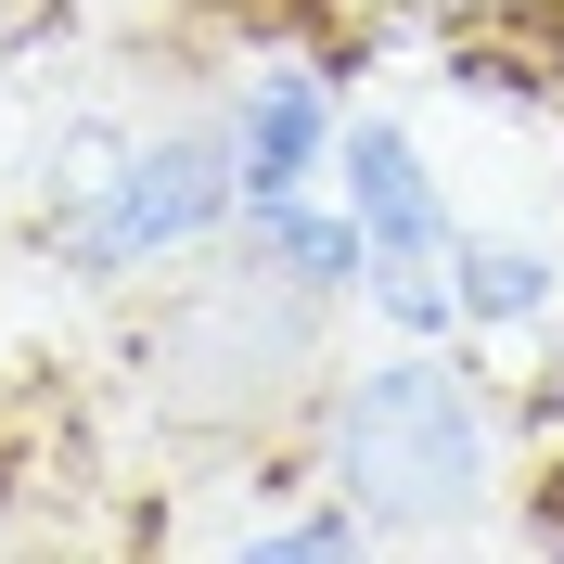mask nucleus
I'll list each match as a JSON object with an SVG mask.
<instances>
[{
	"instance_id": "obj_7",
	"label": "nucleus",
	"mask_w": 564,
	"mask_h": 564,
	"mask_svg": "<svg viewBox=\"0 0 564 564\" xmlns=\"http://www.w3.org/2000/svg\"><path fill=\"white\" fill-rule=\"evenodd\" d=\"M436 270H449V295H462V347H475V334H539V321L564 308V245H539V231H475V218H462L449 245H436Z\"/></svg>"
},
{
	"instance_id": "obj_9",
	"label": "nucleus",
	"mask_w": 564,
	"mask_h": 564,
	"mask_svg": "<svg viewBox=\"0 0 564 564\" xmlns=\"http://www.w3.org/2000/svg\"><path fill=\"white\" fill-rule=\"evenodd\" d=\"M231 552H257V564H359L372 552V513H359L347 488H321L308 513H245Z\"/></svg>"
},
{
	"instance_id": "obj_11",
	"label": "nucleus",
	"mask_w": 564,
	"mask_h": 564,
	"mask_svg": "<svg viewBox=\"0 0 564 564\" xmlns=\"http://www.w3.org/2000/svg\"><path fill=\"white\" fill-rule=\"evenodd\" d=\"M513 539H527V552H564V449L527 475V500H513Z\"/></svg>"
},
{
	"instance_id": "obj_8",
	"label": "nucleus",
	"mask_w": 564,
	"mask_h": 564,
	"mask_svg": "<svg viewBox=\"0 0 564 564\" xmlns=\"http://www.w3.org/2000/svg\"><path fill=\"white\" fill-rule=\"evenodd\" d=\"M116 167H129V116H65V129L39 141V180H26V206H39V245H65L77 218L116 193Z\"/></svg>"
},
{
	"instance_id": "obj_4",
	"label": "nucleus",
	"mask_w": 564,
	"mask_h": 564,
	"mask_svg": "<svg viewBox=\"0 0 564 564\" xmlns=\"http://www.w3.org/2000/svg\"><path fill=\"white\" fill-rule=\"evenodd\" d=\"M334 129H347V90H334L308 52H245V77H231V167H245V206L257 193L334 180Z\"/></svg>"
},
{
	"instance_id": "obj_5",
	"label": "nucleus",
	"mask_w": 564,
	"mask_h": 564,
	"mask_svg": "<svg viewBox=\"0 0 564 564\" xmlns=\"http://www.w3.org/2000/svg\"><path fill=\"white\" fill-rule=\"evenodd\" d=\"M334 206L372 231V257H436V245L462 231V206H449V180H436V154H423L398 116H372V104L334 129Z\"/></svg>"
},
{
	"instance_id": "obj_3",
	"label": "nucleus",
	"mask_w": 564,
	"mask_h": 564,
	"mask_svg": "<svg viewBox=\"0 0 564 564\" xmlns=\"http://www.w3.org/2000/svg\"><path fill=\"white\" fill-rule=\"evenodd\" d=\"M231 218H245L231 104H193V116H167V129H129V167H116V193L77 218L65 245H52V270L90 282V295H141L154 270L206 257Z\"/></svg>"
},
{
	"instance_id": "obj_1",
	"label": "nucleus",
	"mask_w": 564,
	"mask_h": 564,
	"mask_svg": "<svg viewBox=\"0 0 564 564\" xmlns=\"http://www.w3.org/2000/svg\"><path fill=\"white\" fill-rule=\"evenodd\" d=\"M116 372H129L141 423L167 449H270V436H308V398L334 372V295L282 282L270 257H245L218 231L206 257L154 270V295L116 334Z\"/></svg>"
},
{
	"instance_id": "obj_6",
	"label": "nucleus",
	"mask_w": 564,
	"mask_h": 564,
	"mask_svg": "<svg viewBox=\"0 0 564 564\" xmlns=\"http://www.w3.org/2000/svg\"><path fill=\"white\" fill-rule=\"evenodd\" d=\"M231 245L270 257L282 282H308V295H334V308H359V282H372V231L334 206V180H308V193H257V206L231 218Z\"/></svg>"
},
{
	"instance_id": "obj_2",
	"label": "nucleus",
	"mask_w": 564,
	"mask_h": 564,
	"mask_svg": "<svg viewBox=\"0 0 564 564\" xmlns=\"http://www.w3.org/2000/svg\"><path fill=\"white\" fill-rule=\"evenodd\" d=\"M308 475L372 513V539H475L500 500V398L462 347H372L334 359L308 398Z\"/></svg>"
},
{
	"instance_id": "obj_10",
	"label": "nucleus",
	"mask_w": 564,
	"mask_h": 564,
	"mask_svg": "<svg viewBox=\"0 0 564 564\" xmlns=\"http://www.w3.org/2000/svg\"><path fill=\"white\" fill-rule=\"evenodd\" d=\"M359 308L386 321L398 347H462V295H449V270H436V257H372Z\"/></svg>"
}]
</instances>
